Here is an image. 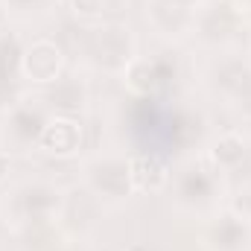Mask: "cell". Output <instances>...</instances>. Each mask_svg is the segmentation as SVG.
<instances>
[{"instance_id": "603a6c76", "label": "cell", "mask_w": 251, "mask_h": 251, "mask_svg": "<svg viewBox=\"0 0 251 251\" xmlns=\"http://www.w3.org/2000/svg\"><path fill=\"white\" fill-rule=\"evenodd\" d=\"M9 178H12V152L0 146V184H6Z\"/></svg>"}, {"instance_id": "6da1fadb", "label": "cell", "mask_w": 251, "mask_h": 251, "mask_svg": "<svg viewBox=\"0 0 251 251\" xmlns=\"http://www.w3.org/2000/svg\"><path fill=\"white\" fill-rule=\"evenodd\" d=\"M67 207V196L62 184L47 176H26L12 181L0 196V222L12 231H29L38 225L59 222Z\"/></svg>"}, {"instance_id": "277c9868", "label": "cell", "mask_w": 251, "mask_h": 251, "mask_svg": "<svg viewBox=\"0 0 251 251\" xmlns=\"http://www.w3.org/2000/svg\"><path fill=\"white\" fill-rule=\"evenodd\" d=\"M170 190H173V204L199 219H207L210 213H216L222 207L225 199V178L201 158V161H184L173 178H170Z\"/></svg>"}, {"instance_id": "44dd1931", "label": "cell", "mask_w": 251, "mask_h": 251, "mask_svg": "<svg viewBox=\"0 0 251 251\" xmlns=\"http://www.w3.org/2000/svg\"><path fill=\"white\" fill-rule=\"evenodd\" d=\"M24 85H26V82H21V79H0V117H3L18 100L26 97V94H24Z\"/></svg>"}, {"instance_id": "7402d4cb", "label": "cell", "mask_w": 251, "mask_h": 251, "mask_svg": "<svg viewBox=\"0 0 251 251\" xmlns=\"http://www.w3.org/2000/svg\"><path fill=\"white\" fill-rule=\"evenodd\" d=\"M53 251H97V249H94L88 240H79V237H64V240Z\"/></svg>"}, {"instance_id": "2e32d148", "label": "cell", "mask_w": 251, "mask_h": 251, "mask_svg": "<svg viewBox=\"0 0 251 251\" xmlns=\"http://www.w3.org/2000/svg\"><path fill=\"white\" fill-rule=\"evenodd\" d=\"M67 234L59 231V222H50V225H38V228H29V231H21L18 234V251H53L62 243Z\"/></svg>"}, {"instance_id": "9c48e42d", "label": "cell", "mask_w": 251, "mask_h": 251, "mask_svg": "<svg viewBox=\"0 0 251 251\" xmlns=\"http://www.w3.org/2000/svg\"><path fill=\"white\" fill-rule=\"evenodd\" d=\"M204 251H251V216L219 207L201 225Z\"/></svg>"}, {"instance_id": "ffe728a7", "label": "cell", "mask_w": 251, "mask_h": 251, "mask_svg": "<svg viewBox=\"0 0 251 251\" xmlns=\"http://www.w3.org/2000/svg\"><path fill=\"white\" fill-rule=\"evenodd\" d=\"M228 105L234 108L237 117H243V120L251 123V67L246 70V76L240 79V85L234 88V94L228 97Z\"/></svg>"}, {"instance_id": "5b68a950", "label": "cell", "mask_w": 251, "mask_h": 251, "mask_svg": "<svg viewBox=\"0 0 251 251\" xmlns=\"http://www.w3.org/2000/svg\"><path fill=\"white\" fill-rule=\"evenodd\" d=\"M249 29L243 6L237 0H204L196 9V21H193V41L204 50H234L237 41L243 38V32Z\"/></svg>"}, {"instance_id": "4fadbf2b", "label": "cell", "mask_w": 251, "mask_h": 251, "mask_svg": "<svg viewBox=\"0 0 251 251\" xmlns=\"http://www.w3.org/2000/svg\"><path fill=\"white\" fill-rule=\"evenodd\" d=\"M44 102L50 105L53 114L79 117L88 108V102H91V85H88L85 70H73V73L64 70L62 79H56L53 85H47Z\"/></svg>"}, {"instance_id": "30bf717a", "label": "cell", "mask_w": 251, "mask_h": 251, "mask_svg": "<svg viewBox=\"0 0 251 251\" xmlns=\"http://www.w3.org/2000/svg\"><path fill=\"white\" fill-rule=\"evenodd\" d=\"M67 70V56L64 47L56 38H32L24 44V56H21V79L26 85H53L56 79H62Z\"/></svg>"}, {"instance_id": "8fae6325", "label": "cell", "mask_w": 251, "mask_h": 251, "mask_svg": "<svg viewBox=\"0 0 251 251\" xmlns=\"http://www.w3.org/2000/svg\"><path fill=\"white\" fill-rule=\"evenodd\" d=\"M204 161L222 176H237L251 161V140L240 128H222L204 143Z\"/></svg>"}, {"instance_id": "ba28073f", "label": "cell", "mask_w": 251, "mask_h": 251, "mask_svg": "<svg viewBox=\"0 0 251 251\" xmlns=\"http://www.w3.org/2000/svg\"><path fill=\"white\" fill-rule=\"evenodd\" d=\"M196 9H199L196 0H146L143 3V18L161 41L181 44L193 35Z\"/></svg>"}, {"instance_id": "52a82bcc", "label": "cell", "mask_w": 251, "mask_h": 251, "mask_svg": "<svg viewBox=\"0 0 251 251\" xmlns=\"http://www.w3.org/2000/svg\"><path fill=\"white\" fill-rule=\"evenodd\" d=\"M176 76H178L176 59H170L167 53H155V56H140L137 53L128 62V67L120 73V82L134 100L155 102L173 88Z\"/></svg>"}, {"instance_id": "cb8c5ba5", "label": "cell", "mask_w": 251, "mask_h": 251, "mask_svg": "<svg viewBox=\"0 0 251 251\" xmlns=\"http://www.w3.org/2000/svg\"><path fill=\"white\" fill-rule=\"evenodd\" d=\"M240 6H243V15H246V24H249V29H251V0H243Z\"/></svg>"}, {"instance_id": "8992f818", "label": "cell", "mask_w": 251, "mask_h": 251, "mask_svg": "<svg viewBox=\"0 0 251 251\" xmlns=\"http://www.w3.org/2000/svg\"><path fill=\"white\" fill-rule=\"evenodd\" d=\"M53 111L44 97H24L0 117V143L12 155H32L38 152L41 134L50 123Z\"/></svg>"}, {"instance_id": "5bb4252c", "label": "cell", "mask_w": 251, "mask_h": 251, "mask_svg": "<svg viewBox=\"0 0 251 251\" xmlns=\"http://www.w3.org/2000/svg\"><path fill=\"white\" fill-rule=\"evenodd\" d=\"M249 67H251V59H246V56L237 53V50H225V53H219L213 62L204 67L201 82H204V88H207L216 100L228 102V97L234 94V88L240 85V79L246 76Z\"/></svg>"}, {"instance_id": "ac0fdd59", "label": "cell", "mask_w": 251, "mask_h": 251, "mask_svg": "<svg viewBox=\"0 0 251 251\" xmlns=\"http://www.w3.org/2000/svg\"><path fill=\"white\" fill-rule=\"evenodd\" d=\"M59 0H0V9L6 12V18L15 21H35L44 18Z\"/></svg>"}, {"instance_id": "3957f363", "label": "cell", "mask_w": 251, "mask_h": 251, "mask_svg": "<svg viewBox=\"0 0 251 251\" xmlns=\"http://www.w3.org/2000/svg\"><path fill=\"white\" fill-rule=\"evenodd\" d=\"M79 184L102 207L128 204L137 196L134 181H131V155H126L120 149L91 152L79 164Z\"/></svg>"}, {"instance_id": "e0dca14e", "label": "cell", "mask_w": 251, "mask_h": 251, "mask_svg": "<svg viewBox=\"0 0 251 251\" xmlns=\"http://www.w3.org/2000/svg\"><path fill=\"white\" fill-rule=\"evenodd\" d=\"M21 56H24V41L15 32L3 29L0 32V79H21Z\"/></svg>"}, {"instance_id": "9a60e30c", "label": "cell", "mask_w": 251, "mask_h": 251, "mask_svg": "<svg viewBox=\"0 0 251 251\" xmlns=\"http://www.w3.org/2000/svg\"><path fill=\"white\" fill-rule=\"evenodd\" d=\"M173 170L164 155L158 152H137L131 155V181L137 193H161L170 187Z\"/></svg>"}, {"instance_id": "7c38bea8", "label": "cell", "mask_w": 251, "mask_h": 251, "mask_svg": "<svg viewBox=\"0 0 251 251\" xmlns=\"http://www.w3.org/2000/svg\"><path fill=\"white\" fill-rule=\"evenodd\" d=\"M85 146V126L79 117H67V114H53L50 123L41 134L38 152L56 161H67L76 158Z\"/></svg>"}, {"instance_id": "7a4b0ae2", "label": "cell", "mask_w": 251, "mask_h": 251, "mask_svg": "<svg viewBox=\"0 0 251 251\" xmlns=\"http://www.w3.org/2000/svg\"><path fill=\"white\" fill-rule=\"evenodd\" d=\"M76 47L85 73L117 76V79L128 67V62L140 53L137 32L126 21H100L94 26H82Z\"/></svg>"}, {"instance_id": "d6986e66", "label": "cell", "mask_w": 251, "mask_h": 251, "mask_svg": "<svg viewBox=\"0 0 251 251\" xmlns=\"http://www.w3.org/2000/svg\"><path fill=\"white\" fill-rule=\"evenodd\" d=\"M62 3H64V9L70 12V18L79 21L82 26H94V24L105 21L102 15H105L108 0H62Z\"/></svg>"}]
</instances>
